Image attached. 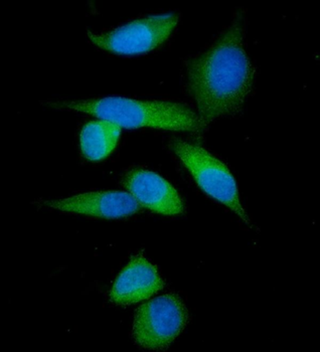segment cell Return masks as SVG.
I'll use <instances>...</instances> for the list:
<instances>
[{
  "label": "cell",
  "mask_w": 320,
  "mask_h": 352,
  "mask_svg": "<svg viewBox=\"0 0 320 352\" xmlns=\"http://www.w3.org/2000/svg\"><path fill=\"white\" fill-rule=\"evenodd\" d=\"M171 149L193 175L200 190L225 204L244 223L251 226L249 217L242 206L235 178L221 160L199 145L180 139L171 142Z\"/></svg>",
  "instance_id": "cell-3"
},
{
  "label": "cell",
  "mask_w": 320,
  "mask_h": 352,
  "mask_svg": "<svg viewBox=\"0 0 320 352\" xmlns=\"http://www.w3.org/2000/svg\"><path fill=\"white\" fill-rule=\"evenodd\" d=\"M123 184L140 206L163 216L184 214V204L178 190L158 173L145 168L128 171Z\"/></svg>",
  "instance_id": "cell-6"
},
{
  "label": "cell",
  "mask_w": 320,
  "mask_h": 352,
  "mask_svg": "<svg viewBox=\"0 0 320 352\" xmlns=\"http://www.w3.org/2000/svg\"><path fill=\"white\" fill-rule=\"evenodd\" d=\"M110 121L119 127L156 128L173 131L202 132L204 129L199 115L182 104L163 101H137L123 97H107L85 101L54 103Z\"/></svg>",
  "instance_id": "cell-2"
},
{
  "label": "cell",
  "mask_w": 320,
  "mask_h": 352,
  "mask_svg": "<svg viewBox=\"0 0 320 352\" xmlns=\"http://www.w3.org/2000/svg\"><path fill=\"white\" fill-rule=\"evenodd\" d=\"M176 14L153 15L97 34L88 32L94 45L110 53L134 56L153 51L164 43L178 25Z\"/></svg>",
  "instance_id": "cell-5"
},
{
  "label": "cell",
  "mask_w": 320,
  "mask_h": 352,
  "mask_svg": "<svg viewBox=\"0 0 320 352\" xmlns=\"http://www.w3.org/2000/svg\"><path fill=\"white\" fill-rule=\"evenodd\" d=\"M246 21L236 14L210 49L187 66V89L204 127L240 112L253 88L255 69L244 45Z\"/></svg>",
  "instance_id": "cell-1"
},
{
  "label": "cell",
  "mask_w": 320,
  "mask_h": 352,
  "mask_svg": "<svg viewBox=\"0 0 320 352\" xmlns=\"http://www.w3.org/2000/svg\"><path fill=\"white\" fill-rule=\"evenodd\" d=\"M164 287L156 266L141 255L134 256L117 278L110 299L116 305H130L153 296Z\"/></svg>",
  "instance_id": "cell-8"
},
{
  "label": "cell",
  "mask_w": 320,
  "mask_h": 352,
  "mask_svg": "<svg viewBox=\"0 0 320 352\" xmlns=\"http://www.w3.org/2000/svg\"><path fill=\"white\" fill-rule=\"evenodd\" d=\"M43 206L61 212L103 219L129 217L140 210L138 201L130 193L123 191L82 193L69 199L45 201Z\"/></svg>",
  "instance_id": "cell-7"
},
{
  "label": "cell",
  "mask_w": 320,
  "mask_h": 352,
  "mask_svg": "<svg viewBox=\"0 0 320 352\" xmlns=\"http://www.w3.org/2000/svg\"><path fill=\"white\" fill-rule=\"evenodd\" d=\"M189 321L184 302L174 294L143 304L135 315L134 338L139 346L161 351L182 333Z\"/></svg>",
  "instance_id": "cell-4"
},
{
  "label": "cell",
  "mask_w": 320,
  "mask_h": 352,
  "mask_svg": "<svg viewBox=\"0 0 320 352\" xmlns=\"http://www.w3.org/2000/svg\"><path fill=\"white\" fill-rule=\"evenodd\" d=\"M120 128L102 119L87 124L81 133V150L85 157L92 162L107 157L118 142Z\"/></svg>",
  "instance_id": "cell-9"
}]
</instances>
